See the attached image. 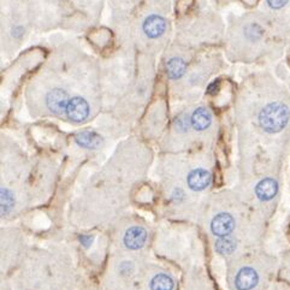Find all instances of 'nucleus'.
<instances>
[{
    "mask_svg": "<svg viewBox=\"0 0 290 290\" xmlns=\"http://www.w3.org/2000/svg\"><path fill=\"white\" fill-rule=\"evenodd\" d=\"M289 120V107L280 101L270 102V104L265 105L259 112V124H260L261 129L269 134L282 132L288 126Z\"/></svg>",
    "mask_w": 290,
    "mask_h": 290,
    "instance_id": "f257e3e1",
    "label": "nucleus"
},
{
    "mask_svg": "<svg viewBox=\"0 0 290 290\" xmlns=\"http://www.w3.org/2000/svg\"><path fill=\"white\" fill-rule=\"evenodd\" d=\"M67 114L69 120L75 123H82L89 116V105L83 98L75 96L69 101L67 107Z\"/></svg>",
    "mask_w": 290,
    "mask_h": 290,
    "instance_id": "f03ea898",
    "label": "nucleus"
},
{
    "mask_svg": "<svg viewBox=\"0 0 290 290\" xmlns=\"http://www.w3.org/2000/svg\"><path fill=\"white\" fill-rule=\"evenodd\" d=\"M69 101L70 100H68L67 92L61 88L52 89L46 96V105H47L49 111L54 114H58V116L67 112Z\"/></svg>",
    "mask_w": 290,
    "mask_h": 290,
    "instance_id": "7ed1b4c3",
    "label": "nucleus"
},
{
    "mask_svg": "<svg viewBox=\"0 0 290 290\" xmlns=\"http://www.w3.org/2000/svg\"><path fill=\"white\" fill-rule=\"evenodd\" d=\"M235 227V220L229 213H219L212 219L211 230L212 233L219 238H226L230 235Z\"/></svg>",
    "mask_w": 290,
    "mask_h": 290,
    "instance_id": "20e7f679",
    "label": "nucleus"
},
{
    "mask_svg": "<svg viewBox=\"0 0 290 290\" xmlns=\"http://www.w3.org/2000/svg\"><path fill=\"white\" fill-rule=\"evenodd\" d=\"M147 231L141 226H133L124 235V245L129 249H140L145 246Z\"/></svg>",
    "mask_w": 290,
    "mask_h": 290,
    "instance_id": "39448f33",
    "label": "nucleus"
},
{
    "mask_svg": "<svg viewBox=\"0 0 290 290\" xmlns=\"http://www.w3.org/2000/svg\"><path fill=\"white\" fill-rule=\"evenodd\" d=\"M143 32L146 35L151 39H155L163 35L165 29H166V23L163 17L157 16V15H152V16L147 17L142 24Z\"/></svg>",
    "mask_w": 290,
    "mask_h": 290,
    "instance_id": "423d86ee",
    "label": "nucleus"
},
{
    "mask_svg": "<svg viewBox=\"0 0 290 290\" xmlns=\"http://www.w3.org/2000/svg\"><path fill=\"white\" fill-rule=\"evenodd\" d=\"M258 283V273L251 267H243L239 271L235 278V285L239 290H249Z\"/></svg>",
    "mask_w": 290,
    "mask_h": 290,
    "instance_id": "0eeeda50",
    "label": "nucleus"
},
{
    "mask_svg": "<svg viewBox=\"0 0 290 290\" xmlns=\"http://www.w3.org/2000/svg\"><path fill=\"white\" fill-rule=\"evenodd\" d=\"M211 183V173L204 169L193 170L188 175V186L192 190L200 192L207 188Z\"/></svg>",
    "mask_w": 290,
    "mask_h": 290,
    "instance_id": "6e6552de",
    "label": "nucleus"
},
{
    "mask_svg": "<svg viewBox=\"0 0 290 290\" xmlns=\"http://www.w3.org/2000/svg\"><path fill=\"white\" fill-rule=\"evenodd\" d=\"M278 192V185L272 179H265L258 183L255 187V194L261 201H269L276 196Z\"/></svg>",
    "mask_w": 290,
    "mask_h": 290,
    "instance_id": "1a4fd4ad",
    "label": "nucleus"
},
{
    "mask_svg": "<svg viewBox=\"0 0 290 290\" xmlns=\"http://www.w3.org/2000/svg\"><path fill=\"white\" fill-rule=\"evenodd\" d=\"M77 145H80L83 148L94 149L98 148L101 145L102 139L98 134L94 132H89V130H85V132H80L75 136Z\"/></svg>",
    "mask_w": 290,
    "mask_h": 290,
    "instance_id": "9d476101",
    "label": "nucleus"
},
{
    "mask_svg": "<svg viewBox=\"0 0 290 290\" xmlns=\"http://www.w3.org/2000/svg\"><path fill=\"white\" fill-rule=\"evenodd\" d=\"M190 122H192V126L194 127L196 130L202 132V130L207 129V128L211 126L212 122L211 113L208 112L207 108L199 107L193 112V116L190 118Z\"/></svg>",
    "mask_w": 290,
    "mask_h": 290,
    "instance_id": "9b49d317",
    "label": "nucleus"
},
{
    "mask_svg": "<svg viewBox=\"0 0 290 290\" xmlns=\"http://www.w3.org/2000/svg\"><path fill=\"white\" fill-rule=\"evenodd\" d=\"M166 71L170 79L177 80L183 76L186 71V64L181 58H171L166 64Z\"/></svg>",
    "mask_w": 290,
    "mask_h": 290,
    "instance_id": "f8f14e48",
    "label": "nucleus"
},
{
    "mask_svg": "<svg viewBox=\"0 0 290 290\" xmlns=\"http://www.w3.org/2000/svg\"><path fill=\"white\" fill-rule=\"evenodd\" d=\"M173 279L165 273H159L151 280V290H172Z\"/></svg>",
    "mask_w": 290,
    "mask_h": 290,
    "instance_id": "ddd939ff",
    "label": "nucleus"
},
{
    "mask_svg": "<svg viewBox=\"0 0 290 290\" xmlns=\"http://www.w3.org/2000/svg\"><path fill=\"white\" fill-rule=\"evenodd\" d=\"M216 249L218 253L220 254H231L236 249V241L234 239L227 238V236L226 238H222L217 241Z\"/></svg>",
    "mask_w": 290,
    "mask_h": 290,
    "instance_id": "4468645a",
    "label": "nucleus"
},
{
    "mask_svg": "<svg viewBox=\"0 0 290 290\" xmlns=\"http://www.w3.org/2000/svg\"><path fill=\"white\" fill-rule=\"evenodd\" d=\"M14 196H12L10 190L6 188L2 189V213L8 214L14 207Z\"/></svg>",
    "mask_w": 290,
    "mask_h": 290,
    "instance_id": "2eb2a0df",
    "label": "nucleus"
},
{
    "mask_svg": "<svg viewBox=\"0 0 290 290\" xmlns=\"http://www.w3.org/2000/svg\"><path fill=\"white\" fill-rule=\"evenodd\" d=\"M266 3L269 8L272 9V10H280V9H283L288 4L289 0H266Z\"/></svg>",
    "mask_w": 290,
    "mask_h": 290,
    "instance_id": "dca6fc26",
    "label": "nucleus"
},
{
    "mask_svg": "<svg viewBox=\"0 0 290 290\" xmlns=\"http://www.w3.org/2000/svg\"><path fill=\"white\" fill-rule=\"evenodd\" d=\"M188 121H187L186 117H180L176 122V128L180 130V132H187L188 130Z\"/></svg>",
    "mask_w": 290,
    "mask_h": 290,
    "instance_id": "f3484780",
    "label": "nucleus"
},
{
    "mask_svg": "<svg viewBox=\"0 0 290 290\" xmlns=\"http://www.w3.org/2000/svg\"><path fill=\"white\" fill-rule=\"evenodd\" d=\"M92 241H93V238L92 236H85V235H81L80 236V242L82 243L85 247H89L90 245H92Z\"/></svg>",
    "mask_w": 290,
    "mask_h": 290,
    "instance_id": "a211bd4d",
    "label": "nucleus"
}]
</instances>
